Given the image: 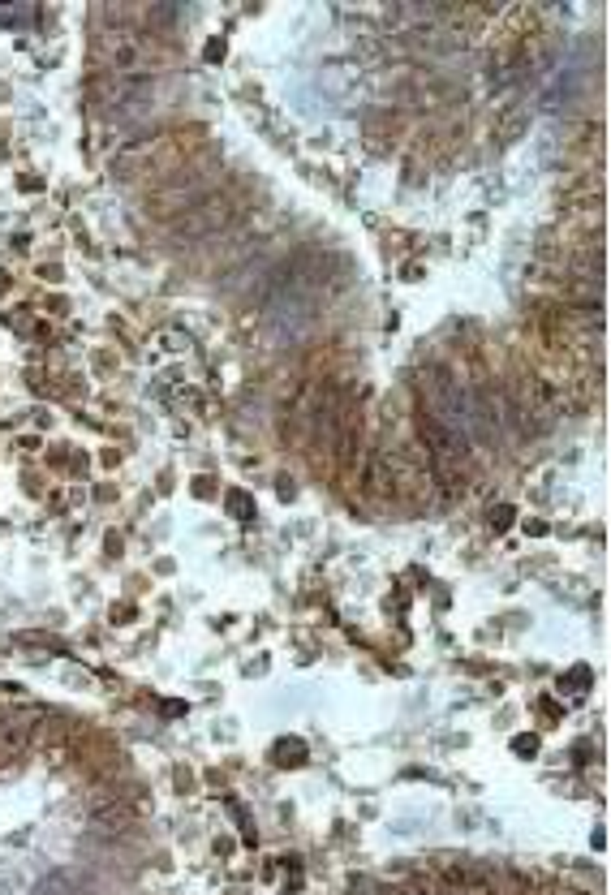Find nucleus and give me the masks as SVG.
<instances>
[{
	"mask_svg": "<svg viewBox=\"0 0 611 895\" xmlns=\"http://www.w3.org/2000/svg\"><path fill=\"white\" fill-rule=\"evenodd\" d=\"M100 52L108 56L112 73H121V78H142V65H147V52H151V39L142 35V30H104Z\"/></svg>",
	"mask_w": 611,
	"mask_h": 895,
	"instance_id": "f03ea898",
	"label": "nucleus"
},
{
	"mask_svg": "<svg viewBox=\"0 0 611 895\" xmlns=\"http://www.w3.org/2000/svg\"><path fill=\"white\" fill-rule=\"evenodd\" d=\"M224 220H229V202L224 198H198L189 211L172 216V237H203V233L220 229Z\"/></svg>",
	"mask_w": 611,
	"mask_h": 895,
	"instance_id": "7ed1b4c3",
	"label": "nucleus"
},
{
	"mask_svg": "<svg viewBox=\"0 0 611 895\" xmlns=\"http://www.w3.org/2000/svg\"><path fill=\"white\" fill-rule=\"evenodd\" d=\"M198 198H207V177L185 164L181 172H172V177H164V185H159V189H151L147 211H151V216H159V220H168V216H181V211H189V207H194Z\"/></svg>",
	"mask_w": 611,
	"mask_h": 895,
	"instance_id": "f257e3e1",
	"label": "nucleus"
}]
</instances>
